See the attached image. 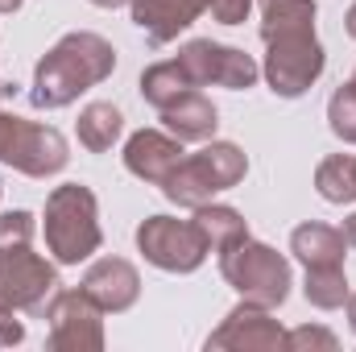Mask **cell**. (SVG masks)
I'll return each mask as SVG.
<instances>
[{
	"instance_id": "836d02e7",
	"label": "cell",
	"mask_w": 356,
	"mask_h": 352,
	"mask_svg": "<svg viewBox=\"0 0 356 352\" xmlns=\"http://www.w3.org/2000/svg\"><path fill=\"white\" fill-rule=\"evenodd\" d=\"M353 83H356V75H353Z\"/></svg>"
},
{
	"instance_id": "5b68a950",
	"label": "cell",
	"mask_w": 356,
	"mask_h": 352,
	"mask_svg": "<svg viewBox=\"0 0 356 352\" xmlns=\"http://www.w3.org/2000/svg\"><path fill=\"white\" fill-rule=\"evenodd\" d=\"M0 162L29 178H50L67 170L71 150H67V137L58 129L0 112Z\"/></svg>"
},
{
	"instance_id": "83f0119b",
	"label": "cell",
	"mask_w": 356,
	"mask_h": 352,
	"mask_svg": "<svg viewBox=\"0 0 356 352\" xmlns=\"http://www.w3.org/2000/svg\"><path fill=\"white\" fill-rule=\"evenodd\" d=\"M344 237H348V245L356 249V211L348 216V220H344Z\"/></svg>"
},
{
	"instance_id": "3957f363",
	"label": "cell",
	"mask_w": 356,
	"mask_h": 352,
	"mask_svg": "<svg viewBox=\"0 0 356 352\" xmlns=\"http://www.w3.org/2000/svg\"><path fill=\"white\" fill-rule=\"evenodd\" d=\"M245 175H249L245 150L232 145V141H211V145H203L199 154H186V158L178 162L175 175L162 182V195H166L170 203H178V207H191V211H195V207L211 203V195L236 186Z\"/></svg>"
},
{
	"instance_id": "6da1fadb",
	"label": "cell",
	"mask_w": 356,
	"mask_h": 352,
	"mask_svg": "<svg viewBox=\"0 0 356 352\" xmlns=\"http://www.w3.org/2000/svg\"><path fill=\"white\" fill-rule=\"evenodd\" d=\"M116 71V50L108 38L91 33V29H75L67 38H58L46 58L38 63L33 71V108L42 112H54V108H67L75 104L79 95L95 83H104L108 75Z\"/></svg>"
},
{
	"instance_id": "8992f818",
	"label": "cell",
	"mask_w": 356,
	"mask_h": 352,
	"mask_svg": "<svg viewBox=\"0 0 356 352\" xmlns=\"http://www.w3.org/2000/svg\"><path fill=\"white\" fill-rule=\"evenodd\" d=\"M327 67V54L315 33H290V38H269L266 42V83L282 99H298L319 83Z\"/></svg>"
},
{
	"instance_id": "f546056e",
	"label": "cell",
	"mask_w": 356,
	"mask_h": 352,
	"mask_svg": "<svg viewBox=\"0 0 356 352\" xmlns=\"http://www.w3.org/2000/svg\"><path fill=\"white\" fill-rule=\"evenodd\" d=\"M344 29H348V38H356V4L348 8V17H344Z\"/></svg>"
},
{
	"instance_id": "277c9868",
	"label": "cell",
	"mask_w": 356,
	"mask_h": 352,
	"mask_svg": "<svg viewBox=\"0 0 356 352\" xmlns=\"http://www.w3.org/2000/svg\"><path fill=\"white\" fill-rule=\"evenodd\" d=\"M220 273L245 303H257L269 311L282 307L290 294V262L253 237H245L220 253Z\"/></svg>"
},
{
	"instance_id": "2e32d148",
	"label": "cell",
	"mask_w": 356,
	"mask_h": 352,
	"mask_svg": "<svg viewBox=\"0 0 356 352\" xmlns=\"http://www.w3.org/2000/svg\"><path fill=\"white\" fill-rule=\"evenodd\" d=\"M290 253L302 265H344L348 237L344 228H332V224H298L290 232Z\"/></svg>"
},
{
	"instance_id": "44dd1931",
	"label": "cell",
	"mask_w": 356,
	"mask_h": 352,
	"mask_svg": "<svg viewBox=\"0 0 356 352\" xmlns=\"http://www.w3.org/2000/svg\"><path fill=\"white\" fill-rule=\"evenodd\" d=\"M186 91H195V83L186 79V71L178 67L175 58H170V63H154V67L141 75V95H145V104H154L158 112L170 108L178 95H186Z\"/></svg>"
},
{
	"instance_id": "f1b7e54d",
	"label": "cell",
	"mask_w": 356,
	"mask_h": 352,
	"mask_svg": "<svg viewBox=\"0 0 356 352\" xmlns=\"http://www.w3.org/2000/svg\"><path fill=\"white\" fill-rule=\"evenodd\" d=\"M95 8H124V4H133V0H91Z\"/></svg>"
},
{
	"instance_id": "d6a6232c",
	"label": "cell",
	"mask_w": 356,
	"mask_h": 352,
	"mask_svg": "<svg viewBox=\"0 0 356 352\" xmlns=\"http://www.w3.org/2000/svg\"><path fill=\"white\" fill-rule=\"evenodd\" d=\"M8 91H13V88H8V83H4V79H0V99H4V95H8Z\"/></svg>"
},
{
	"instance_id": "ffe728a7",
	"label": "cell",
	"mask_w": 356,
	"mask_h": 352,
	"mask_svg": "<svg viewBox=\"0 0 356 352\" xmlns=\"http://www.w3.org/2000/svg\"><path fill=\"white\" fill-rule=\"evenodd\" d=\"M302 294L311 307L319 311H336L348 303V278H344V265H307V282H302Z\"/></svg>"
},
{
	"instance_id": "5bb4252c",
	"label": "cell",
	"mask_w": 356,
	"mask_h": 352,
	"mask_svg": "<svg viewBox=\"0 0 356 352\" xmlns=\"http://www.w3.org/2000/svg\"><path fill=\"white\" fill-rule=\"evenodd\" d=\"M203 8H211V0H133V25L154 46H166L182 29L195 25Z\"/></svg>"
},
{
	"instance_id": "d4e9b609",
	"label": "cell",
	"mask_w": 356,
	"mask_h": 352,
	"mask_svg": "<svg viewBox=\"0 0 356 352\" xmlns=\"http://www.w3.org/2000/svg\"><path fill=\"white\" fill-rule=\"evenodd\" d=\"M33 241V216L29 211H4L0 216V249H17Z\"/></svg>"
},
{
	"instance_id": "4fadbf2b",
	"label": "cell",
	"mask_w": 356,
	"mask_h": 352,
	"mask_svg": "<svg viewBox=\"0 0 356 352\" xmlns=\"http://www.w3.org/2000/svg\"><path fill=\"white\" fill-rule=\"evenodd\" d=\"M79 290L88 294L104 315H108V311L120 315V311H129V307L141 298V273L133 269V262H124V257H99V262L83 273Z\"/></svg>"
},
{
	"instance_id": "8fae6325",
	"label": "cell",
	"mask_w": 356,
	"mask_h": 352,
	"mask_svg": "<svg viewBox=\"0 0 356 352\" xmlns=\"http://www.w3.org/2000/svg\"><path fill=\"white\" fill-rule=\"evenodd\" d=\"M207 352H286V332L269 307L241 298V307H232L228 319L207 336Z\"/></svg>"
},
{
	"instance_id": "cb8c5ba5",
	"label": "cell",
	"mask_w": 356,
	"mask_h": 352,
	"mask_svg": "<svg viewBox=\"0 0 356 352\" xmlns=\"http://www.w3.org/2000/svg\"><path fill=\"white\" fill-rule=\"evenodd\" d=\"M336 352L340 349V340L327 332V328H311V323H302V328H294V332H286V352Z\"/></svg>"
},
{
	"instance_id": "484cf974",
	"label": "cell",
	"mask_w": 356,
	"mask_h": 352,
	"mask_svg": "<svg viewBox=\"0 0 356 352\" xmlns=\"http://www.w3.org/2000/svg\"><path fill=\"white\" fill-rule=\"evenodd\" d=\"M253 13V0H211V17L220 25H245Z\"/></svg>"
},
{
	"instance_id": "7402d4cb",
	"label": "cell",
	"mask_w": 356,
	"mask_h": 352,
	"mask_svg": "<svg viewBox=\"0 0 356 352\" xmlns=\"http://www.w3.org/2000/svg\"><path fill=\"white\" fill-rule=\"evenodd\" d=\"M315 191L327 203H353L356 199V158H348V154L323 158L319 170H315Z\"/></svg>"
},
{
	"instance_id": "9a60e30c",
	"label": "cell",
	"mask_w": 356,
	"mask_h": 352,
	"mask_svg": "<svg viewBox=\"0 0 356 352\" xmlns=\"http://www.w3.org/2000/svg\"><path fill=\"white\" fill-rule=\"evenodd\" d=\"M162 125L175 133L178 141H211L216 125H220V112H216V104L203 91L195 88L186 95H178L170 108H162Z\"/></svg>"
},
{
	"instance_id": "7a4b0ae2",
	"label": "cell",
	"mask_w": 356,
	"mask_h": 352,
	"mask_svg": "<svg viewBox=\"0 0 356 352\" xmlns=\"http://www.w3.org/2000/svg\"><path fill=\"white\" fill-rule=\"evenodd\" d=\"M99 203L83 182H63L46 199V249L58 265H79L99 253Z\"/></svg>"
},
{
	"instance_id": "ba28073f",
	"label": "cell",
	"mask_w": 356,
	"mask_h": 352,
	"mask_svg": "<svg viewBox=\"0 0 356 352\" xmlns=\"http://www.w3.org/2000/svg\"><path fill=\"white\" fill-rule=\"evenodd\" d=\"M54 290H58V273L46 257L29 253V245L0 249V307L42 315Z\"/></svg>"
},
{
	"instance_id": "e0dca14e",
	"label": "cell",
	"mask_w": 356,
	"mask_h": 352,
	"mask_svg": "<svg viewBox=\"0 0 356 352\" xmlns=\"http://www.w3.org/2000/svg\"><path fill=\"white\" fill-rule=\"evenodd\" d=\"M195 232L203 237V245H207V253H224L228 245H236V241H245L249 237V224H245V216L236 211V207H224V203H203V207H195Z\"/></svg>"
},
{
	"instance_id": "30bf717a",
	"label": "cell",
	"mask_w": 356,
	"mask_h": 352,
	"mask_svg": "<svg viewBox=\"0 0 356 352\" xmlns=\"http://www.w3.org/2000/svg\"><path fill=\"white\" fill-rule=\"evenodd\" d=\"M50 319V349L54 352H99L104 349V311L83 290H54L42 311Z\"/></svg>"
},
{
	"instance_id": "d6986e66",
	"label": "cell",
	"mask_w": 356,
	"mask_h": 352,
	"mask_svg": "<svg viewBox=\"0 0 356 352\" xmlns=\"http://www.w3.org/2000/svg\"><path fill=\"white\" fill-rule=\"evenodd\" d=\"M75 133H79V145L91 150V154H108L116 141H120V133H124V116H120V108L116 104H88L83 112H79V120H75Z\"/></svg>"
},
{
	"instance_id": "4dcf8cb0",
	"label": "cell",
	"mask_w": 356,
	"mask_h": 352,
	"mask_svg": "<svg viewBox=\"0 0 356 352\" xmlns=\"http://www.w3.org/2000/svg\"><path fill=\"white\" fill-rule=\"evenodd\" d=\"M21 4H25V0H0V13H17Z\"/></svg>"
},
{
	"instance_id": "7c38bea8",
	"label": "cell",
	"mask_w": 356,
	"mask_h": 352,
	"mask_svg": "<svg viewBox=\"0 0 356 352\" xmlns=\"http://www.w3.org/2000/svg\"><path fill=\"white\" fill-rule=\"evenodd\" d=\"M186 158L182 141L175 133H158V129H141L124 141V170L149 186H162L175 175V166Z\"/></svg>"
},
{
	"instance_id": "9c48e42d",
	"label": "cell",
	"mask_w": 356,
	"mask_h": 352,
	"mask_svg": "<svg viewBox=\"0 0 356 352\" xmlns=\"http://www.w3.org/2000/svg\"><path fill=\"white\" fill-rule=\"evenodd\" d=\"M137 249L145 262L166 269V273H195L207 257V245L195 232V224L175 220V216H149L137 228Z\"/></svg>"
},
{
	"instance_id": "ac0fdd59",
	"label": "cell",
	"mask_w": 356,
	"mask_h": 352,
	"mask_svg": "<svg viewBox=\"0 0 356 352\" xmlns=\"http://www.w3.org/2000/svg\"><path fill=\"white\" fill-rule=\"evenodd\" d=\"M315 0H261V38H290V33H315Z\"/></svg>"
},
{
	"instance_id": "603a6c76",
	"label": "cell",
	"mask_w": 356,
	"mask_h": 352,
	"mask_svg": "<svg viewBox=\"0 0 356 352\" xmlns=\"http://www.w3.org/2000/svg\"><path fill=\"white\" fill-rule=\"evenodd\" d=\"M327 125L344 145H356V83L336 88V95L327 99Z\"/></svg>"
},
{
	"instance_id": "52a82bcc",
	"label": "cell",
	"mask_w": 356,
	"mask_h": 352,
	"mask_svg": "<svg viewBox=\"0 0 356 352\" xmlns=\"http://www.w3.org/2000/svg\"><path fill=\"white\" fill-rule=\"evenodd\" d=\"M178 67L186 71V79L195 88H228V91H249L257 79H261V67L253 63V54L236 50V46H220L211 38H195L178 50L175 58Z\"/></svg>"
},
{
	"instance_id": "1f68e13d",
	"label": "cell",
	"mask_w": 356,
	"mask_h": 352,
	"mask_svg": "<svg viewBox=\"0 0 356 352\" xmlns=\"http://www.w3.org/2000/svg\"><path fill=\"white\" fill-rule=\"evenodd\" d=\"M348 319H353V332H356V294H348Z\"/></svg>"
},
{
	"instance_id": "4316f807",
	"label": "cell",
	"mask_w": 356,
	"mask_h": 352,
	"mask_svg": "<svg viewBox=\"0 0 356 352\" xmlns=\"http://www.w3.org/2000/svg\"><path fill=\"white\" fill-rule=\"evenodd\" d=\"M21 340H25V323L17 319V311L0 307V349H13V344H21Z\"/></svg>"
}]
</instances>
